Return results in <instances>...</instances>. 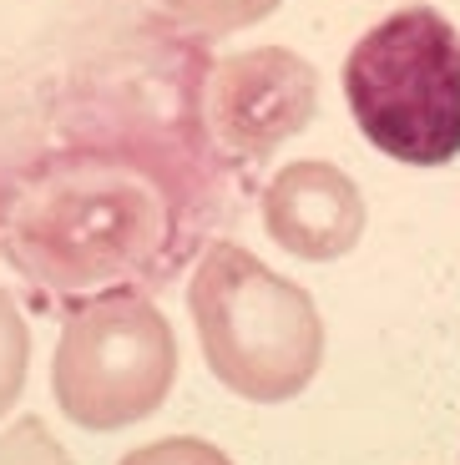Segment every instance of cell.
Wrapping results in <instances>:
<instances>
[{
  "label": "cell",
  "instance_id": "1",
  "mask_svg": "<svg viewBox=\"0 0 460 465\" xmlns=\"http://www.w3.org/2000/svg\"><path fill=\"white\" fill-rule=\"evenodd\" d=\"M223 213V152L207 122L92 137L0 183V253L66 303L162 289L207 248Z\"/></svg>",
  "mask_w": 460,
  "mask_h": 465
},
{
  "label": "cell",
  "instance_id": "2",
  "mask_svg": "<svg viewBox=\"0 0 460 465\" xmlns=\"http://www.w3.org/2000/svg\"><path fill=\"white\" fill-rule=\"evenodd\" d=\"M187 314L213 380L248 405H288L324 364V319L309 289L228 238L197 253Z\"/></svg>",
  "mask_w": 460,
  "mask_h": 465
},
{
  "label": "cell",
  "instance_id": "3",
  "mask_svg": "<svg viewBox=\"0 0 460 465\" xmlns=\"http://www.w3.org/2000/svg\"><path fill=\"white\" fill-rule=\"evenodd\" d=\"M339 82L355 127L390 163L445 167L460 157V31L435 5L375 21Z\"/></svg>",
  "mask_w": 460,
  "mask_h": 465
},
{
  "label": "cell",
  "instance_id": "4",
  "mask_svg": "<svg viewBox=\"0 0 460 465\" xmlns=\"http://www.w3.org/2000/svg\"><path fill=\"white\" fill-rule=\"evenodd\" d=\"M177 384V334L142 289L71 303L51 354V395L71 425L112 435L152 420Z\"/></svg>",
  "mask_w": 460,
  "mask_h": 465
},
{
  "label": "cell",
  "instance_id": "5",
  "mask_svg": "<svg viewBox=\"0 0 460 465\" xmlns=\"http://www.w3.org/2000/svg\"><path fill=\"white\" fill-rule=\"evenodd\" d=\"M207 137L233 163H264L294 132L314 122L319 106V76L304 56L284 46L228 56L203 92Z\"/></svg>",
  "mask_w": 460,
  "mask_h": 465
},
{
  "label": "cell",
  "instance_id": "6",
  "mask_svg": "<svg viewBox=\"0 0 460 465\" xmlns=\"http://www.w3.org/2000/svg\"><path fill=\"white\" fill-rule=\"evenodd\" d=\"M365 193L334 163L304 157L268 177L264 187V228L284 253L304 263H334L355 253L365 238Z\"/></svg>",
  "mask_w": 460,
  "mask_h": 465
},
{
  "label": "cell",
  "instance_id": "7",
  "mask_svg": "<svg viewBox=\"0 0 460 465\" xmlns=\"http://www.w3.org/2000/svg\"><path fill=\"white\" fill-rule=\"evenodd\" d=\"M173 11L177 25L197 35H233V31H248V25L268 21L278 11V0H162Z\"/></svg>",
  "mask_w": 460,
  "mask_h": 465
},
{
  "label": "cell",
  "instance_id": "8",
  "mask_svg": "<svg viewBox=\"0 0 460 465\" xmlns=\"http://www.w3.org/2000/svg\"><path fill=\"white\" fill-rule=\"evenodd\" d=\"M25 374H31V324H25L21 303L0 289V420L21 405Z\"/></svg>",
  "mask_w": 460,
  "mask_h": 465
},
{
  "label": "cell",
  "instance_id": "9",
  "mask_svg": "<svg viewBox=\"0 0 460 465\" xmlns=\"http://www.w3.org/2000/svg\"><path fill=\"white\" fill-rule=\"evenodd\" d=\"M0 465H76L41 415H21L0 430Z\"/></svg>",
  "mask_w": 460,
  "mask_h": 465
},
{
  "label": "cell",
  "instance_id": "10",
  "mask_svg": "<svg viewBox=\"0 0 460 465\" xmlns=\"http://www.w3.org/2000/svg\"><path fill=\"white\" fill-rule=\"evenodd\" d=\"M116 465H233V460L213 440H203V435H167V440L127 450Z\"/></svg>",
  "mask_w": 460,
  "mask_h": 465
}]
</instances>
